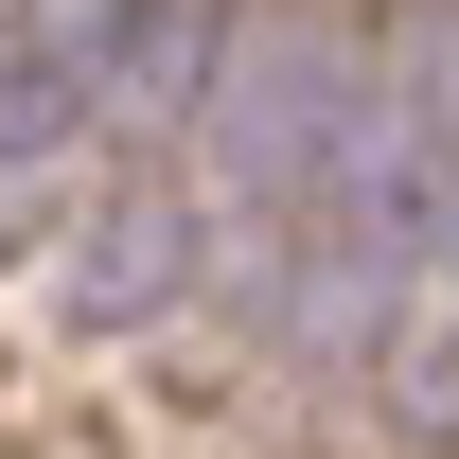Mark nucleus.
<instances>
[{"label": "nucleus", "mask_w": 459, "mask_h": 459, "mask_svg": "<svg viewBox=\"0 0 459 459\" xmlns=\"http://www.w3.org/2000/svg\"><path fill=\"white\" fill-rule=\"evenodd\" d=\"M353 212L459 283V0L406 36V71H389V89L353 107Z\"/></svg>", "instance_id": "obj_1"}]
</instances>
